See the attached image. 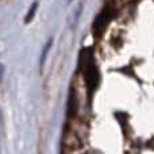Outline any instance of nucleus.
Returning a JSON list of instances; mask_svg holds the SVG:
<instances>
[{
    "instance_id": "obj_3",
    "label": "nucleus",
    "mask_w": 154,
    "mask_h": 154,
    "mask_svg": "<svg viewBox=\"0 0 154 154\" xmlns=\"http://www.w3.org/2000/svg\"><path fill=\"white\" fill-rule=\"evenodd\" d=\"M69 2H72V0H69Z\"/></svg>"
},
{
    "instance_id": "obj_1",
    "label": "nucleus",
    "mask_w": 154,
    "mask_h": 154,
    "mask_svg": "<svg viewBox=\"0 0 154 154\" xmlns=\"http://www.w3.org/2000/svg\"><path fill=\"white\" fill-rule=\"evenodd\" d=\"M37 8H38V2H35L34 4H32V7L30 8V11L27 12V16H26V23H29V22L32 19V16H34V14H35V11H37Z\"/></svg>"
},
{
    "instance_id": "obj_2",
    "label": "nucleus",
    "mask_w": 154,
    "mask_h": 154,
    "mask_svg": "<svg viewBox=\"0 0 154 154\" xmlns=\"http://www.w3.org/2000/svg\"><path fill=\"white\" fill-rule=\"evenodd\" d=\"M51 45H53V38H50V39H49V42L46 43V48L43 49V56H42V64H43V62H45V60H46V56H48V54H49V50H50Z\"/></svg>"
}]
</instances>
